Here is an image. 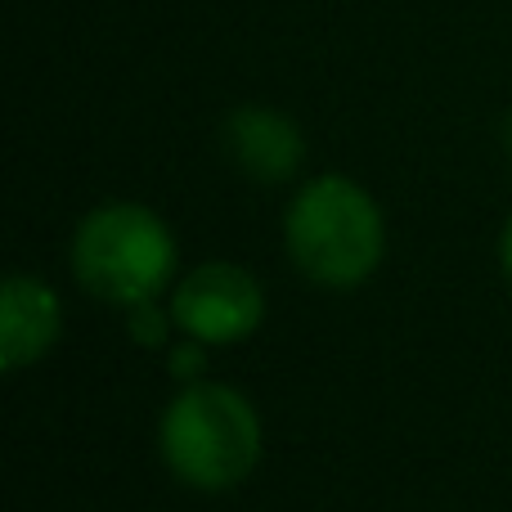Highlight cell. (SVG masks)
<instances>
[{
    "mask_svg": "<svg viewBox=\"0 0 512 512\" xmlns=\"http://www.w3.org/2000/svg\"><path fill=\"white\" fill-rule=\"evenodd\" d=\"M230 149L252 176L283 180L301 162V135L288 117L270 113V108H239L230 117Z\"/></svg>",
    "mask_w": 512,
    "mask_h": 512,
    "instance_id": "8992f818",
    "label": "cell"
},
{
    "mask_svg": "<svg viewBox=\"0 0 512 512\" xmlns=\"http://www.w3.org/2000/svg\"><path fill=\"white\" fill-rule=\"evenodd\" d=\"M72 265L95 297L135 306V301H149L171 279L176 243L153 212L135 203H113L81 221L77 239H72Z\"/></svg>",
    "mask_w": 512,
    "mask_h": 512,
    "instance_id": "3957f363",
    "label": "cell"
},
{
    "mask_svg": "<svg viewBox=\"0 0 512 512\" xmlns=\"http://www.w3.org/2000/svg\"><path fill=\"white\" fill-rule=\"evenodd\" d=\"M261 310L265 301L256 279L230 261H212L189 270L176 288V301H171L176 324L189 337H198V342H216V346L248 337L261 324Z\"/></svg>",
    "mask_w": 512,
    "mask_h": 512,
    "instance_id": "277c9868",
    "label": "cell"
},
{
    "mask_svg": "<svg viewBox=\"0 0 512 512\" xmlns=\"http://www.w3.org/2000/svg\"><path fill=\"white\" fill-rule=\"evenodd\" d=\"M504 265H508V274H512V221H508V230H504Z\"/></svg>",
    "mask_w": 512,
    "mask_h": 512,
    "instance_id": "52a82bcc",
    "label": "cell"
},
{
    "mask_svg": "<svg viewBox=\"0 0 512 512\" xmlns=\"http://www.w3.org/2000/svg\"><path fill=\"white\" fill-rule=\"evenodd\" d=\"M59 297L32 274H9L5 301H0V360L5 369H23V364L41 360L59 337Z\"/></svg>",
    "mask_w": 512,
    "mask_h": 512,
    "instance_id": "5b68a950",
    "label": "cell"
},
{
    "mask_svg": "<svg viewBox=\"0 0 512 512\" xmlns=\"http://www.w3.org/2000/svg\"><path fill=\"white\" fill-rule=\"evenodd\" d=\"M288 252L301 274L328 288L369 279L382 261V216L355 180H310L288 207Z\"/></svg>",
    "mask_w": 512,
    "mask_h": 512,
    "instance_id": "7a4b0ae2",
    "label": "cell"
},
{
    "mask_svg": "<svg viewBox=\"0 0 512 512\" xmlns=\"http://www.w3.org/2000/svg\"><path fill=\"white\" fill-rule=\"evenodd\" d=\"M162 454L194 490H230L261 459V423L234 387L194 382L167 405Z\"/></svg>",
    "mask_w": 512,
    "mask_h": 512,
    "instance_id": "6da1fadb",
    "label": "cell"
}]
</instances>
